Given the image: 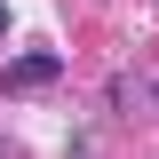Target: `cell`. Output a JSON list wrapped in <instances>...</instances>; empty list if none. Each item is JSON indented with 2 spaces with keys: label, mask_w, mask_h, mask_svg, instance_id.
<instances>
[{
  "label": "cell",
  "mask_w": 159,
  "mask_h": 159,
  "mask_svg": "<svg viewBox=\"0 0 159 159\" xmlns=\"http://www.w3.org/2000/svg\"><path fill=\"white\" fill-rule=\"evenodd\" d=\"M56 80H64V56L32 48V56H16L8 72H0V96H40V88H56Z\"/></svg>",
  "instance_id": "obj_1"
},
{
  "label": "cell",
  "mask_w": 159,
  "mask_h": 159,
  "mask_svg": "<svg viewBox=\"0 0 159 159\" xmlns=\"http://www.w3.org/2000/svg\"><path fill=\"white\" fill-rule=\"evenodd\" d=\"M0 40H8V8H0Z\"/></svg>",
  "instance_id": "obj_2"
}]
</instances>
